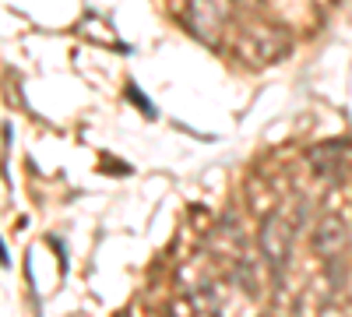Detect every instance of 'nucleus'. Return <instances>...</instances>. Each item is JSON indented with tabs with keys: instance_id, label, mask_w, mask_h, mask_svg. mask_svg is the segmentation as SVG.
I'll return each mask as SVG.
<instances>
[{
	"instance_id": "f257e3e1",
	"label": "nucleus",
	"mask_w": 352,
	"mask_h": 317,
	"mask_svg": "<svg viewBox=\"0 0 352 317\" xmlns=\"http://www.w3.org/2000/svg\"><path fill=\"white\" fill-rule=\"evenodd\" d=\"M289 53V32L275 21H264V18H254L247 25H240L236 32V56L247 64V67H268L275 61Z\"/></svg>"
},
{
	"instance_id": "f03ea898",
	"label": "nucleus",
	"mask_w": 352,
	"mask_h": 317,
	"mask_svg": "<svg viewBox=\"0 0 352 317\" xmlns=\"http://www.w3.org/2000/svg\"><path fill=\"white\" fill-rule=\"evenodd\" d=\"M232 8L236 0H184V25L197 43L219 46L232 25Z\"/></svg>"
},
{
	"instance_id": "7ed1b4c3",
	"label": "nucleus",
	"mask_w": 352,
	"mask_h": 317,
	"mask_svg": "<svg viewBox=\"0 0 352 317\" xmlns=\"http://www.w3.org/2000/svg\"><path fill=\"white\" fill-rule=\"evenodd\" d=\"M296 229H300V219H292L285 208L272 212L268 219L261 222V233H257V247H261V257L268 261V268L275 275L285 272L289 257H292V240H296Z\"/></svg>"
},
{
	"instance_id": "20e7f679",
	"label": "nucleus",
	"mask_w": 352,
	"mask_h": 317,
	"mask_svg": "<svg viewBox=\"0 0 352 317\" xmlns=\"http://www.w3.org/2000/svg\"><path fill=\"white\" fill-rule=\"evenodd\" d=\"M310 247L317 257H338L345 247H349V222L342 215H324L317 226H314V237H310Z\"/></svg>"
},
{
	"instance_id": "39448f33",
	"label": "nucleus",
	"mask_w": 352,
	"mask_h": 317,
	"mask_svg": "<svg viewBox=\"0 0 352 317\" xmlns=\"http://www.w3.org/2000/svg\"><path fill=\"white\" fill-rule=\"evenodd\" d=\"M338 149H342V141H331V145L314 149V152H310L314 169H317V173H324V177H335V173H338V162L349 159V152H338Z\"/></svg>"
},
{
	"instance_id": "423d86ee",
	"label": "nucleus",
	"mask_w": 352,
	"mask_h": 317,
	"mask_svg": "<svg viewBox=\"0 0 352 317\" xmlns=\"http://www.w3.org/2000/svg\"><path fill=\"white\" fill-rule=\"evenodd\" d=\"M257 317H275V314H257Z\"/></svg>"
}]
</instances>
